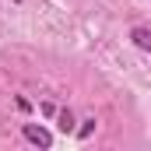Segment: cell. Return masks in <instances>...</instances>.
I'll return each mask as SVG.
<instances>
[{"label": "cell", "instance_id": "obj_1", "mask_svg": "<svg viewBox=\"0 0 151 151\" xmlns=\"http://www.w3.org/2000/svg\"><path fill=\"white\" fill-rule=\"evenodd\" d=\"M21 137H25L28 144L42 148V151H49V148H53V134H49L42 123H21Z\"/></svg>", "mask_w": 151, "mask_h": 151}, {"label": "cell", "instance_id": "obj_2", "mask_svg": "<svg viewBox=\"0 0 151 151\" xmlns=\"http://www.w3.org/2000/svg\"><path fill=\"white\" fill-rule=\"evenodd\" d=\"M130 42H134L137 49L151 53V25H134V28H130Z\"/></svg>", "mask_w": 151, "mask_h": 151}, {"label": "cell", "instance_id": "obj_3", "mask_svg": "<svg viewBox=\"0 0 151 151\" xmlns=\"http://www.w3.org/2000/svg\"><path fill=\"white\" fill-rule=\"evenodd\" d=\"M56 127H60L63 134H70V130H74V113H70V109H60V123H56Z\"/></svg>", "mask_w": 151, "mask_h": 151}, {"label": "cell", "instance_id": "obj_4", "mask_svg": "<svg viewBox=\"0 0 151 151\" xmlns=\"http://www.w3.org/2000/svg\"><path fill=\"white\" fill-rule=\"evenodd\" d=\"M91 130H95V119H84V127H81V130H77V137H88V134H91Z\"/></svg>", "mask_w": 151, "mask_h": 151}]
</instances>
